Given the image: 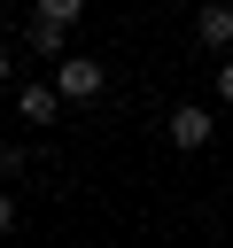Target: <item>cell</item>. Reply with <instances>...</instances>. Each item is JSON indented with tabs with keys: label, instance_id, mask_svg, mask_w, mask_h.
Instances as JSON below:
<instances>
[{
	"label": "cell",
	"instance_id": "3",
	"mask_svg": "<svg viewBox=\"0 0 233 248\" xmlns=\"http://www.w3.org/2000/svg\"><path fill=\"white\" fill-rule=\"evenodd\" d=\"M163 132H171V147H179V155H194V147H210V132H217V124H210V108H194V101H186V108H171V124H163Z\"/></svg>",
	"mask_w": 233,
	"mask_h": 248
},
{
	"label": "cell",
	"instance_id": "4",
	"mask_svg": "<svg viewBox=\"0 0 233 248\" xmlns=\"http://www.w3.org/2000/svg\"><path fill=\"white\" fill-rule=\"evenodd\" d=\"M16 108H23V124H54V116H62V93H54V85H23Z\"/></svg>",
	"mask_w": 233,
	"mask_h": 248
},
{
	"label": "cell",
	"instance_id": "6",
	"mask_svg": "<svg viewBox=\"0 0 233 248\" xmlns=\"http://www.w3.org/2000/svg\"><path fill=\"white\" fill-rule=\"evenodd\" d=\"M0 232H16V194L0 186Z\"/></svg>",
	"mask_w": 233,
	"mask_h": 248
},
{
	"label": "cell",
	"instance_id": "7",
	"mask_svg": "<svg viewBox=\"0 0 233 248\" xmlns=\"http://www.w3.org/2000/svg\"><path fill=\"white\" fill-rule=\"evenodd\" d=\"M217 101H233V62H217Z\"/></svg>",
	"mask_w": 233,
	"mask_h": 248
},
{
	"label": "cell",
	"instance_id": "2",
	"mask_svg": "<svg viewBox=\"0 0 233 248\" xmlns=\"http://www.w3.org/2000/svg\"><path fill=\"white\" fill-rule=\"evenodd\" d=\"M47 85H54L62 101H101V85H109V70H101V62H85V54H62Z\"/></svg>",
	"mask_w": 233,
	"mask_h": 248
},
{
	"label": "cell",
	"instance_id": "1",
	"mask_svg": "<svg viewBox=\"0 0 233 248\" xmlns=\"http://www.w3.org/2000/svg\"><path fill=\"white\" fill-rule=\"evenodd\" d=\"M70 23H78V0H39V8H31V31H23L31 54H62V31H70Z\"/></svg>",
	"mask_w": 233,
	"mask_h": 248
},
{
	"label": "cell",
	"instance_id": "5",
	"mask_svg": "<svg viewBox=\"0 0 233 248\" xmlns=\"http://www.w3.org/2000/svg\"><path fill=\"white\" fill-rule=\"evenodd\" d=\"M194 39H202V46H233V8H225V0L202 8V16H194Z\"/></svg>",
	"mask_w": 233,
	"mask_h": 248
},
{
	"label": "cell",
	"instance_id": "8",
	"mask_svg": "<svg viewBox=\"0 0 233 248\" xmlns=\"http://www.w3.org/2000/svg\"><path fill=\"white\" fill-rule=\"evenodd\" d=\"M8 78H16V62H8V46H0V85H8Z\"/></svg>",
	"mask_w": 233,
	"mask_h": 248
}]
</instances>
